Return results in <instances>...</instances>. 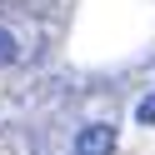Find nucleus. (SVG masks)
Listing matches in <instances>:
<instances>
[{"instance_id": "nucleus-1", "label": "nucleus", "mask_w": 155, "mask_h": 155, "mask_svg": "<svg viewBox=\"0 0 155 155\" xmlns=\"http://www.w3.org/2000/svg\"><path fill=\"white\" fill-rule=\"evenodd\" d=\"M75 155H115V125H105V120L80 125V135H75Z\"/></svg>"}, {"instance_id": "nucleus-3", "label": "nucleus", "mask_w": 155, "mask_h": 155, "mask_svg": "<svg viewBox=\"0 0 155 155\" xmlns=\"http://www.w3.org/2000/svg\"><path fill=\"white\" fill-rule=\"evenodd\" d=\"M135 120H140V125H155V90L145 95L140 105H135Z\"/></svg>"}, {"instance_id": "nucleus-2", "label": "nucleus", "mask_w": 155, "mask_h": 155, "mask_svg": "<svg viewBox=\"0 0 155 155\" xmlns=\"http://www.w3.org/2000/svg\"><path fill=\"white\" fill-rule=\"evenodd\" d=\"M15 55H20V40H15V30H5V25H0V65H10Z\"/></svg>"}]
</instances>
